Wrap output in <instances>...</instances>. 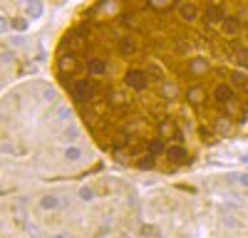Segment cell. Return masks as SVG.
<instances>
[{
  "label": "cell",
  "instance_id": "obj_1",
  "mask_svg": "<svg viewBox=\"0 0 248 238\" xmlns=\"http://www.w3.org/2000/svg\"><path fill=\"white\" fill-rule=\"evenodd\" d=\"M164 156H167L171 164H176V166L191 162V154H189V149H186V144H179V142L167 144V154H164Z\"/></svg>",
  "mask_w": 248,
  "mask_h": 238
},
{
  "label": "cell",
  "instance_id": "obj_2",
  "mask_svg": "<svg viewBox=\"0 0 248 238\" xmlns=\"http://www.w3.org/2000/svg\"><path fill=\"white\" fill-rule=\"evenodd\" d=\"M65 198H62L60 193H43V196H40L37 198V208L40 211H60V208H65Z\"/></svg>",
  "mask_w": 248,
  "mask_h": 238
},
{
  "label": "cell",
  "instance_id": "obj_3",
  "mask_svg": "<svg viewBox=\"0 0 248 238\" xmlns=\"http://www.w3.org/2000/svg\"><path fill=\"white\" fill-rule=\"evenodd\" d=\"M62 159H65L67 164H79L87 159V151L82 149L79 144H67L65 149H62Z\"/></svg>",
  "mask_w": 248,
  "mask_h": 238
},
{
  "label": "cell",
  "instance_id": "obj_4",
  "mask_svg": "<svg viewBox=\"0 0 248 238\" xmlns=\"http://www.w3.org/2000/svg\"><path fill=\"white\" fill-rule=\"evenodd\" d=\"M231 184H236L241 189H248V174H231Z\"/></svg>",
  "mask_w": 248,
  "mask_h": 238
},
{
  "label": "cell",
  "instance_id": "obj_5",
  "mask_svg": "<svg viewBox=\"0 0 248 238\" xmlns=\"http://www.w3.org/2000/svg\"><path fill=\"white\" fill-rule=\"evenodd\" d=\"M79 201H92V198H94V189L92 186H79Z\"/></svg>",
  "mask_w": 248,
  "mask_h": 238
},
{
  "label": "cell",
  "instance_id": "obj_6",
  "mask_svg": "<svg viewBox=\"0 0 248 238\" xmlns=\"http://www.w3.org/2000/svg\"><path fill=\"white\" fill-rule=\"evenodd\" d=\"M50 238H67V236H50Z\"/></svg>",
  "mask_w": 248,
  "mask_h": 238
}]
</instances>
